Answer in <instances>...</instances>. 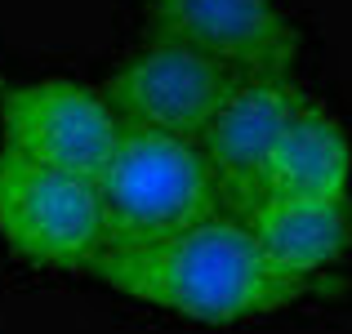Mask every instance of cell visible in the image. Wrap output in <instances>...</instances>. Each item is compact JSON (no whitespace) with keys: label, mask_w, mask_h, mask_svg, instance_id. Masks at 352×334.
<instances>
[{"label":"cell","mask_w":352,"mask_h":334,"mask_svg":"<svg viewBox=\"0 0 352 334\" xmlns=\"http://www.w3.org/2000/svg\"><path fill=\"white\" fill-rule=\"evenodd\" d=\"M245 232L281 272L308 281L348 254L352 205L348 197H258L245 205Z\"/></svg>","instance_id":"obj_8"},{"label":"cell","mask_w":352,"mask_h":334,"mask_svg":"<svg viewBox=\"0 0 352 334\" xmlns=\"http://www.w3.org/2000/svg\"><path fill=\"white\" fill-rule=\"evenodd\" d=\"M352 147L321 103H303L285 120L258 170V197H348Z\"/></svg>","instance_id":"obj_9"},{"label":"cell","mask_w":352,"mask_h":334,"mask_svg":"<svg viewBox=\"0 0 352 334\" xmlns=\"http://www.w3.org/2000/svg\"><path fill=\"white\" fill-rule=\"evenodd\" d=\"M89 267L129 299L170 308L206 326L267 317L294 303L308 285L281 272L245 232V223L228 219L197 223L152 245H103Z\"/></svg>","instance_id":"obj_1"},{"label":"cell","mask_w":352,"mask_h":334,"mask_svg":"<svg viewBox=\"0 0 352 334\" xmlns=\"http://www.w3.org/2000/svg\"><path fill=\"white\" fill-rule=\"evenodd\" d=\"M112 245H152L219 219L223 188L201 143L120 125L116 152L94 179Z\"/></svg>","instance_id":"obj_2"},{"label":"cell","mask_w":352,"mask_h":334,"mask_svg":"<svg viewBox=\"0 0 352 334\" xmlns=\"http://www.w3.org/2000/svg\"><path fill=\"white\" fill-rule=\"evenodd\" d=\"M241 80H245L241 71L188 49V45L156 41L152 49L134 54L125 67L112 71L103 98L120 125L197 143Z\"/></svg>","instance_id":"obj_5"},{"label":"cell","mask_w":352,"mask_h":334,"mask_svg":"<svg viewBox=\"0 0 352 334\" xmlns=\"http://www.w3.org/2000/svg\"><path fill=\"white\" fill-rule=\"evenodd\" d=\"M147 27L241 76H290L299 54V36L272 0H147Z\"/></svg>","instance_id":"obj_6"},{"label":"cell","mask_w":352,"mask_h":334,"mask_svg":"<svg viewBox=\"0 0 352 334\" xmlns=\"http://www.w3.org/2000/svg\"><path fill=\"white\" fill-rule=\"evenodd\" d=\"M0 129H5V152L89 183L103 174L120 138V120L107 98L63 76L9 89L0 103Z\"/></svg>","instance_id":"obj_4"},{"label":"cell","mask_w":352,"mask_h":334,"mask_svg":"<svg viewBox=\"0 0 352 334\" xmlns=\"http://www.w3.org/2000/svg\"><path fill=\"white\" fill-rule=\"evenodd\" d=\"M0 236L27 263L89 267L107 245L98 188L0 147Z\"/></svg>","instance_id":"obj_3"},{"label":"cell","mask_w":352,"mask_h":334,"mask_svg":"<svg viewBox=\"0 0 352 334\" xmlns=\"http://www.w3.org/2000/svg\"><path fill=\"white\" fill-rule=\"evenodd\" d=\"M308 94L290 76H245L228 94V103L214 111L206 134L197 138L206 161L214 165L223 197H232L241 210L258 201V170L272 152L276 134L294 116Z\"/></svg>","instance_id":"obj_7"}]
</instances>
